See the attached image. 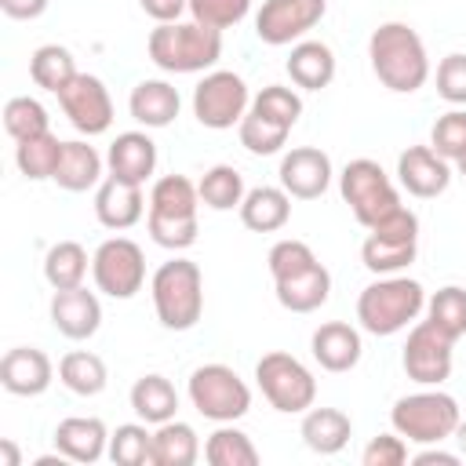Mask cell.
I'll return each mask as SVG.
<instances>
[{"mask_svg": "<svg viewBox=\"0 0 466 466\" xmlns=\"http://www.w3.org/2000/svg\"><path fill=\"white\" fill-rule=\"evenodd\" d=\"M277 302L291 313H313L331 295V273L324 262H317L313 248L306 240H277L266 255Z\"/></svg>", "mask_w": 466, "mask_h": 466, "instance_id": "1", "label": "cell"}, {"mask_svg": "<svg viewBox=\"0 0 466 466\" xmlns=\"http://www.w3.org/2000/svg\"><path fill=\"white\" fill-rule=\"evenodd\" d=\"M368 58L379 84L397 95H411L430 80L426 44L408 22H382L368 36Z\"/></svg>", "mask_w": 466, "mask_h": 466, "instance_id": "2", "label": "cell"}, {"mask_svg": "<svg viewBox=\"0 0 466 466\" xmlns=\"http://www.w3.org/2000/svg\"><path fill=\"white\" fill-rule=\"evenodd\" d=\"M197 208L200 193L186 175H164L149 189L146 229L160 248L186 251L197 240Z\"/></svg>", "mask_w": 466, "mask_h": 466, "instance_id": "3", "label": "cell"}, {"mask_svg": "<svg viewBox=\"0 0 466 466\" xmlns=\"http://www.w3.org/2000/svg\"><path fill=\"white\" fill-rule=\"evenodd\" d=\"M146 51L164 73H204L222 55V33L200 22H160L149 33Z\"/></svg>", "mask_w": 466, "mask_h": 466, "instance_id": "4", "label": "cell"}, {"mask_svg": "<svg viewBox=\"0 0 466 466\" xmlns=\"http://www.w3.org/2000/svg\"><path fill=\"white\" fill-rule=\"evenodd\" d=\"M426 309V291L411 277H379L357 299V320L368 335H397Z\"/></svg>", "mask_w": 466, "mask_h": 466, "instance_id": "5", "label": "cell"}, {"mask_svg": "<svg viewBox=\"0 0 466 466\" xmlns=\"http://www.w3.org/2000/svg\"><path fill=\"white\" fill-rule=\"evenodd\" d=\"M149 291H153L157 320L167 331H189L204 313V273H200V266L193 258L164 262L153 273Z\"/></svg>", "mask_w": 466, "mask_h": 466, "instance_id": "6", "label": "cell"}, {"mask_svg": "<svg viewBox=\"0 0 466 466\" xmlns=\"http://www.w3.org/2000/svg\"><path fill=\"white\" fill-rule=\"evenodd\" d=\"M459 419H462L459 400L451 393H441V390L408 393L390 411L393 430L404 441H415V444H444L448 437H455Z\"/></svg>", "mask_w": 466, "mask_h": 466, "instance_id": "7", "label": "cell"}, {"mask_svg": "<svg viewBox=\"0 0 466 466\" xmlns=\"http://www.w3.org/2000/svg\"><path fill=\"white\" fill-rule=\"evenodd\" d=\"M339 189H342V200L350 204L353 218L371 229L375 222H382L386 215H393L400 208V197H397V186L390 182V175L382 171L379 160L371 157H357L342 167L339 175Z\"/></svg>", "mask_w": 466, "mask_h": 466, "instance_id": "8", "label": "cell"}, {"mask_svg": "<svg viewBox=\"0 0 466 466\" xmlns=\"http://www.w3.org/2000/svg\"><path fill=\"white\" fill-rule=\"evenodd\" d=\"M415 251H419V215L400 204L393 215H386L368 229V240L360 244V262L375 277H393L415 262Z\"/></svg>", "mask_w": 466, "mask_h": 466, "instance_id": "9", "label": "cell"}, {"mask_svg": "<svg viewBox=\"0 0 466 466\" xmlns=\"http://www.w3.org/2000/svg\"><path fill=\"white\" fill-rule=\"evenodd\" d=\"M255 379H258L262 397L277 411H284V415H302L317 400V379H313V371L299 357H291L284 350L262 353L258 364H255Z\"/></svg>", "mask_w": 466, "mask_h": 466, "instance_id": "10", "label": "cell"}, {"mask_svg": "<svg viewBox=\"0 0 466 466\" xmlns=\"http://www.w3.org/2000/svg\"><path fill=\"white\" fill-rule=\"evenodd\" d=\"M189 400L211 422H237L251 408V390L229 364H200L189 375Z\"/></svg>", "mask_w": 466, "mask_h": 466, "instance_id": "11", "label": "cell"}, {"mask_svg": "<svg viewBox=\"0 0 466 466\" xmlns=\"http://www.w3.org/2000/svg\"><path fill=\"white\" fill-rule=\"evenodd\" d=\"M248 109H251L248 84L233 69H215L193 87V116L211 131H226L240 124Z\"/></svg>", "mask_w": 466, "mask_h": 466, "instance_id": "12", "label": "cell"}, {"mask_svg": "<svg viewBox=\"0 0 466 466\" xmlns=\"http://www.w3.org/2000/svg\"><path fill=\"white\" fill-rule=\"evenodd\" d=\"M91 277L95 288L109 299H131L146 284V255L127 237H109L91 255Z\"/></svg>", "mask_w": 466, "mask_h": 466, "instance_id": "13", "label": "cell"}, {"mask_svg": "<svg viewBox=\"0 0 466 466\" xmlns=\"http://www.w3.org/2000/svg\"><path fill=\"white\" fill-rule=\"evenodd\" d=\"M451 346H455V339H448L430 320H419L408 331V342H404V353H400V364H404L408 379L419 382V386H441L451 375Z\"/></svg>", "mask_w": 466, "mask_h": 466, "instance_id": "14", "label": "cell"}, {"mask_svg": "<svg viewBox=\"0 0 466 466\" xmlns=\"http://www.w3.org/2000/svg\"><path fill=\"white\" fill-rule=\"evenodd\" d=\"M328 11V0H262L255 15V33L269 47L302 40Z\"/></svg>", "mask_w": 466, "mask_h": 466, "instance_id": "15", "label": "cell"}, {"mask_svg": "<svg viewBox=\"0 0 466 466\" xmlns=\"http://www.w3.org/2000/svg\"><path fill=\"white\" fill-rule=\"evenodd\" d=\"M58 106L62 113L69 116V124L95 138V135H106L109 124H113V98L106 91V84L91 73H76L62 91H58Z\"/></svg>", "mask_w": 466, "mask_h": 466, "instance_id": "16", "label": "cell"}, {"mask_svg": "<svg viewBox=\"0 0 466 466\" xmlns=\"http://www.w3.org/2000/svg\"><path fill=\"white\" fill-rule=\"evenodd\" d=\"M280 186L295 200H317L331 186V157L317 146H295L280 157Z\"/></svg>", "mask_w": 466, "mask_h": 466, "instance_id": "17", "label": "cell"}, {"mask_svg": "<svg viewBox=\"0 0 466 466\" xmlns=\"http://www.w3.org/2000/svg\"><path fill=\"white\" fill-rule=\"evenodd\" d=\"M397 178L400 186L419 197V200H433L448 189L451 182V167L448 160L433 149V146H408L400 157H397Z\"/></svg>", "mask_w": 466, "mask_h": 466, "instance_id": "18", "label": "cell"}, {"mask_svg": "<svg viewBox=\"0 0 466 466\" xmlns=\"http://www.w3.org/2000/svg\"><path fill=\"white\" fill-rule=\"evenodd\" d=\"M51 324L58 328V335L73 339V342H84L98 331L102 324V302L95 291H87L84 284L80 288H62L51 295Z\"/></svg>", "mask_w": 466, "mask_h": 466, "instance_id": "19", "label": "cell"}, {"mask_svg": "<svg viewBox=\"0 0 466 466\" xmlns=\"http://www.w3.org/2000/svg\"><path fill=\"white\" fill-rule=\"evenodd\" d=\"M55 379L51 357L36 346H15L0 360V386L15 397H40Z\"/></svg>", "mask_w": 466, "mask_h": 466, "instance_id": "20", "label": "cell"}, {"mask_svg": "<svg viewBox=\"0 0 466 466\" xmlns=\"http://www.w3.org/2000/svg\"><path fill=\"white\" fill-rule=\"evenodd\" d=\"M309 350H313V360H317L324 371L342 375V371L357 368V360H360V353H364V342H360V331H357L353 324H346V320H328V324H320V328L313 331Z\"/></svg>", "mask_w": 466, "mask_h": 466, "instance_id": "21", "label": "cell"}, {"mask_svg": "<svg viewBox=\"0 0 466 466\" xmlns=\"http://www.w3.org/2000/svg\"><path fill=\"white\" fill-rule=\"evenodd\" d=\"M55 448L69 462H98L109 455V430L95 415H73L55 426Z\"/></svg>", "mask_w": 466, "mask_h": 466, "instance_id": "22", "label": "cell"}, {"mask_svg": "<svg viewBox=\"0 0 466 466\" xmlns=\"http://www.w3.org/2000/svg\"><path fill=\"white\" fill-rule=\"evenodd\" d=\"M146 211V197H142V186L135 182H124L116 175H109L106 182H98V193H95V218L106 226V229H131Z\"/></svg>", "mask_w": 466, "mask_h": 466, "instance_id": "23", "label": "cell"}, {"mask_svg": "<svg viewBox=\"0 0 466 466\" xmlns=\"http://www.w3.org/2000/svg\"><path fill=\"white\" fill-rule=\"evenodd\" d=\"M106 167H109V175L142 186L157 171V142L146 131H124L113 138V146L106 153Z\"/></svg>", "mask_w": 466, "mask_h": 466, "instance_id": "24", "label": "cell"}, {"mask_svg": "<svg viewBox=\"0 0 466 466\" xmlns=\"http://www.w3.org/2000/svg\"><path fill=\"white\" fill-rule=\"evenodd\" d=\"M291 218V193L284 186H255L240 200V222L251 233H277Z\"/></svg>", "mask_w": 466, "mask_h": 466, "instance_id": "25", "label": "cell"}, {"mask_svg": "<svg viewBox=\"0 0 466 466\" xmlns=\"http://www.w3.org/2000/svg\"><path fill=\"white\" fill-rule=\"evenodd\" d=\"M299 433H302V441H306L309 451H317V455H339L350 444V437H353V422L339 408H306Z\"/></svg>", "mask_w": 466, "mask_h": 466, "instance_id": "26", "label": "cell"}, {"mask_svg": "<svg viewBox=\"0 0 466 466\" xmlns=\"http://www.w3.org/2000/svg\"><path fill=\"white\" fill-rule=\"evenodd\" d=\"M127 109L142 127H167L178 116L182 98H178V87H171L167 80H138L131 87Z\"/></svg>", "mask_w": 466, "mask_h": 466, "instance_id": "27", "label": "cell"}, {"mask_svg": "<svg viewBox=\"0 0 466 466\" xmlns=\"http://www.w3.org/2000/svg\"><path fill=\"white\" fill-rule=\"evenodd\" d=\"M288 76L302 91H320L335 80V51L324 40H299L288 55Z\"/></svg>", "mask_w": 466, "mask_h": 466, "instance_id": "28", "label": "cell"}, {"mask_svg": "<svg viewBox=\"0 0 466 466\" xmlns=\"http://www.w3.org/2000/svg\"><path fill=\"white\" fill-rule=\"evenodd\" d=\"M66 193H84L91 186H98L102 178V157L95 146L87 142H62V157H58V167L51 175Z\"/></svg>", "mask_w": 466, "mask_h": 466, "instance_id": "29", "label": "cell"}, {"mask_svg": "<svg viewBox=\"0 0 466 466\" xmlns=\"http://www.w3.org/2000/svg\"><path fill=\"white\" fill-rule=\"evenodd\" d=\"M131 411L146 422V426H160L167 419H175L178 411V393L164 375H142L131 386Z\"/></svg>", "mask_w": 466, "mask_h": 466, "instance_id": "30", "label": "cell"}, {"mask_svg": "<svg viewBox=\"0 0 466 466\" xmlns=\"http://www.w3.org/2000/svg\"><path fill=\"white\" fill-rule=\"evenodd\" d=\"M200 459V437L189 422L167 419L153 433V466H193Z\"/></svg>", "mask_w": 466, "mask_h": 466, "instance_id": "31", "label": "cell"}, {"mask_svg": "<svg viewBox=\"0 0 466 466\" xmlns=\"http://www.w3.org/2000/svg\"><path fill=\"white\" fill-rule=\"evenodd\" d=\"M58 379L69 393L76 397H98L109 382V371H106V360L91 350H73L58 360Z\"/></svg>", "mask_w": 466, "mask_h": 466, "instance_id": "32", "label": "cell"}, {"mask_svg": "<svg viewBox=\"0 0 466 466\" xmlns=\"http://www.w3.org/2000/svg\"><path fill=\"white\" fill-rule=\"evenodd\" d=\"M197 193H200V204L204 208H211V211H233V208H240V200H244L248 189H244V175L233 164H215L197 182Z\"/></svg>", "mask_w": 466, "mask_h": 466, "instance_id": "33", "label": "cell"}, {"mask_svg": "<svg viewBox=\"0 0 466 466\" xmlns=\"http://www.w3.org/2000/svg\"><path fill=\"white\" fill-rule=\"evenodd\" d=\"M44 277H47V284L55 291L80 288L84 277H87V251H84V244H76V240L51 244L47 255H44Z\"/></svg>", "mask_w": 466, "mask_h": 466, "instance_id": "34", "label": "cell"}, {"mask_svg": "<svg viewBox=\"0 0 466 466\" xmlns=\"http://www.w3.org/2000/svg\"><path fill=\"white\" fill-rule=\"evenodd\" d=\"M204 459L211 466H255L258 462V448L233 422H218V430L204 441Z\"/></svg>", "mask_w": 466, "mask_h": 466, "instance_id": "35", "label": "cell"}, {"mask_svg": "<svg viewBox=\"0 0 466 466\" xmlns=\"http://www.w3.org/2000/svg\"><path fill=\"white\" fill-rule=\"evenodd\" d=\"M76 73H80V69H76L69 47H62V44H44V47H36L33 58H29V76H33V84L44 87V91H51V95H58Z\"/></svg>", "mask_w": 466, "mask_h": 466, "instance_id": "36", "label": "cell"}, {"mask_svg": "<svg viewBox=\"0 0 466 466\" xmlns=\"http://www.w3.org/2000/svg\"><path fill=\"white\" fill-rule=\"evenodd\" d=\"M58 157H62V142H58V135H51V131L33 135V138H25V142L15 146V164H18V171H22L25 178H33V182L51 178L55 167H58Z\"/></svg>", "mask_w": 466, "mask_h": 466, "instance_id": "37", "label": "cell"}, {"mask_svg": "<svg viewBox=\"0 0 466 466\" xmlns=\"http://www.w3.org/2000/svg\"><path fill=\"white\" fill-rule=\"evenodd\" d=\"M426 320L433 328H441L448 339H462L466 335V288L448 284V288L433 291L426 299Z\"/></svg>", "mask_w": 466, "mask_h": 466, "instance_id": "38", "label": "cell"}, {"mask_svg": "<svg viewBox=\"0 0 466 466\" xmlns=\"http://www.w3.org/2000/svg\"><path fill=\"white\" fill-rule=\"evenodd\" d=\"M109 459L116 466H153V433L146 422H124L109 433Z\"/></svg>", "mask_w": 466, "mask_h": 466, "instance_id": "39", "label": "cell"}, {"mask_svg": "<svg viewBox=\"0 0 466 466\" xmlns=\"http://www.w3.org/2000/svg\"><path fill=\"white\" fill-rule=\"evenodd\" d=\"M4 131H7L15 142H25V138H33V135H44V131H51L47 109H44L36 98H29V95L7 98V106H4Z\"/></svg>", "mask_w": 466, "mask_h": 466, "instance_id": "40", "label": "cell"}, {"mask_svg": "<svg viewBox=\"0 0 466 466\" xmlns=\"http://www.w3.org/2000/svg\"><path fill=\"white\" fill-rule=\"evenodd\" d=\"M237 135H240V146H244L248 153H255V157H273V153H280L284 142H288V127H280V124L258 116L255 109L244 113V120L237 124Z\"/></svg>", "mask_w": 466, "mask_h": 466, "instance_id": "41", "label": "cell"}, {"mask_svg": "<svg viewBox=\"0 0 466 466\" xmlns=\"http://www.w3.org/2000/svg\"><path fill=\"white\" fill-rule=\"evenodd\" d=\"M251 109L258 113V116H266V120H273V124H280V127H295V120L302 116V98L291 91V87H284V84H269V87H262L255 98H251Z\"/></svg>", "mask_w": 466, "mask_h": 466, "instance_id": "42", "label": "cell"}, {"mask_svg": "<svg viewBox=\"0 0 466 466\" xmlns=\"http://www.w3.org/2000/svg\"><path fill=\"white\" fill-rule=\"evenodd\" d=\"M430 146L444 160H459L466 153V109H448L444 116H437L430 131Z\"/></svg>", "mask_w": 466, "mask_h": 466, "instance_id": "43", "label": "cell"}, {"mask_svg": "<svg viewBox=\"0 0 466 466\" xmlns=\"http://www.w3.org/2000/svg\"><path fill=\"white\" fill-rule=\"evenodd\" d=\"M248 11H251V0H189L193 22L211 25V29H218V33L229 29V25H237Z\"/></svg>", "mask_w": 466, "mask_h": 466, "instance_id": "44", "label": "cell"}, {"mask_svg": "<svg viewBox=\"0 0 466 466\" xmlns=\"http://www.w3.org/2000/svg\"><path fill=\"white\" fill-rule=\"evenodd\" d=\"M437 95L451 106H466V55H444L437 66Z\"/></svg>", "mask_w": 466, "mask_h": 466, "instance_id": "45", "label": "cell"}, {"mask_svg": "<svg viewBox=\"0 0 466 466\" xmlns=\"http://www.w3.org/2000/svg\"><path fill=\"white\" fill-rule=\"evenodd\" d=\"M360 462L364 466H404L408 462V441L397 430L393 433H379L360 451Z\"/></svg>", "mask_w": 466, "mask_h": 466, "instance_id": "46", "label": "cell"}, {"mask_svg": "<svg viewBox=\"0 0 466 466\" xmlns=\"http://www.w3.org/2000/svg\"><path fill=\"white\" fill-rule=\"evenodd\" d=\"M142 11L160 25V22H178L182 11H189V0H138Z\"/></svg>", "mask_w": 466, "mask_h": 466, "instance_id": "47", "label": "cell"}, {"mask_svg": "<svg viewBox=\"0 0 466 466\" xmlns=\"http://www.w3.org/2000/svg\"><path fill=\"white\" fill-rule=\"evenodd\" d=\"M0 11L7 18H18V22H29V18H40L47 11V0H0Z\"/></svg>", "mask_w": 466, "mask_h": 466, "instance_id": "48", "label": "cell"}, {"mask_svg": "<svg viewBox=\"0 0 466 466\" xmlns=\"http://www.w3.org/2000/svg\"><path fill=\"white\" fill-rule=\"evenodd\" d=\"M459 459H462L459 451H444V448L430 444V448H426V451H419L411 462H415V466H433V462H437V466H455Z\"/></svg>", "mask_w": 466, "mask_h": 466, "instance_id": "49", "label": "cell"}, {"mask_svg": "<svg viewBox=\"0 0 466 466\" xmlns=\"http://www.w3.org/2000/svg\"><path fill=\"white\" fill-rule=\"evenodd\" d=\"M0 462L4 466H22V455H18L15 441H0Z\"/></svg>", "mask_w": 466, "mask_h": 466, "instance_id": "50", "label": "cell"}, {"mask_svg": "<svg viewBox=\"0 0 466 466\" xmlns=\"http://www.w3.org/2000/svg\"><path fill=\"white\" fill-rule=\"evenodd\" d=\"M455 444H459V455L466 459V419H459V426H455Z\"/></svg>", "mask_w": 466, "mask_h": 466, "instance_id": "51", "label": "cell"}, {"mask_svg": "<svg viewBox=\"0 0 466 466\" xmlns=\"http://www.w3.org/2000/svg\"><path fill=\"white\" fill-rule=\"evenodd\" d=\"M455 167H459V175H462V178H466V153H462V157H459V160H455Z\"/></svg>", "mask_w": 466, "mask_h": 466, "instance_id": "52", "label": "cell"}]
</instances>
